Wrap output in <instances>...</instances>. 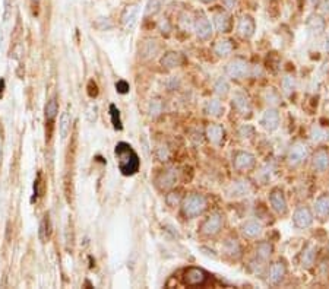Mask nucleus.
<instances>
[{"label":"nucleus","instance_id":"obj_9","mask_svg":"<svg viewBox=\"0 0 329 289\" xmlns=\"http://www.w3.org/2000/svg\"><path fill=\"white\" fill-rule=\"evenodd\" d=\"M269 202L271 206L275 212L278 215H285L288 211V206H287V199H285L284 192L280 189V187H275L269 193Z\"/></svg>","mask_w":329,"mask_h":289},{"label":"nucleus","instance_id":"obj_21","mask_svg":"<svg viewBox=\"0 0 329 289\" xmlns=\"http://www.w3.org/2000/svg\"><path fill=\"white\" fill-rule=\"evenodd\" d=\"M224 136H225V132H224L222 126H219V124H209L208 127H207V138H208L211 143H214L217 146L222 145Z\"/></svg>","mask_w":329,"mask_h":289},{"label":"nucleus","instance_id":"obj_39","mask_svg":"<svg viewBox=\"0 0 329 289\" xmlns=\"http://www.w3.org/2000/svg\"><path fill=\"white\" fill-rule=\"evenodd\" d=\"M48 216H45V219H44L43 222H41V225H40V238L41 240H47L48 238Z\"/></svg>","mask_w":329,"mask_h":289},{"label":"nucleus","instance_id":"obj_5","mask_svg":"<svg viewBox=\"0 0 329 289\" xmlns=\"http://www.w3.org/2000/svg\"><path fill=\"white\" fill-rule=\"evenodd\" d=\"M222 216L218 212H214V214H211L204 221V224L200 226V232L204 234V235L207 237H214L218 234L219 231H221V228H222Z\"/></svg>","mask_w":329,"mask_h":289},{"label":"nucleus","instance_id":"obj_7","mask_svg":"<svg viewBox=\"0 0 329 289\" xmlns=\"http://www.w3.org/2000/svg\"><path fill=\"white\" fill-rule=\"evenodd\" d=\"M208 280V275L204 269L189 268L183 275V282L189 286H202Z\"/></svg>","mask_w":329,"mask_h":289},{"label":"nucleus","instance_id":"obj_47","mask_svg":"<svg viewBox=\"0 0 329 289\" xmlns=\"http://www.w3.org/2000/svg\"><path fill=\"white\" fill-rule=\"evenodd\" d=\"M202 3H205V5H211V3H214V2H217V0H200Z\"/></svg>","mask_w":329,"mask_h":289},{"label":"nucleus","instance_id":"obj_36","mask_svg":"<svg viewBox=\"0 0 329 289\" xmlns=\"http://www.w3.org/2000/svg\"><path fill=\"white\" fill-rule=\"evenodd\" d=\"M110 116H111V123L116 130H121V118H120V111L117 110L116 106H110Z\"/></svg>","mask_w":329,"mask_h":289},{"label":"nucleus","instance_id":"obj_4","mask_svg":"<svg viewBox=\"0 0 329 289\" xmlns=\"http://www.w3.org/2000/svg\"><path fill=\"white\" fill-rule=\"evenodd\" d=\"M193 30H195L197 38H200V40H209L212 37V25L204 12L196 13L195 21H193Z\"/></svg>","mask_w":329,"mask_h":289},{"label":"nucleus","instance_id":"obj_20","mask_svg":"<svg viewBox=\"0 0 329 289\" xmlns=\"http://www.w3.org/2000/svg\"><path fill=\"white\" fill-rule=\"evenodd\" d=\"M160 51V44L154 38H146L141 45V57L145 60L154 59Z\"/></svg>","mask_w":329,"mask_h":289},{"label":"nucleus","instance_id":"obj_34","mask_svg":"<svg viewBox=\"0 0 329 289\" xmlns=\"http://www.w3.org/2000/svg\"><path fill=\"white\" fill-rule=\"evenodd\" d=\"M263 98L268 104H272V106L281 102V95L278 94V91L275 88H268L263 94Z\"/></svg>","mask_w":329,"mask_h":289},{"label":"nucleus","instance_id":"obj_40","mask_svg":"<svg viewBox=\"0 0 329 289\" xmlns=\"http://www.w3.org/2000/svg\"><path fill=\"white\" fill-rule=\"evenodd\" d=\"M325 136H326V133H325V132H323L320 127L312 128V139L315 140V142H319V140L325 139Z\"/></svg>","mask_w":329,"mask_h":289},{"label":"nucleus","instance_id":"obj_37","mask_svg":"<svg viewBox=\"0 0 329 289\" xmlns=\"http://www.w3.org/2000/svg\"><path fill=\"white\" fill-rule=\"evenodd\" d=\"M161 8H163V0H149V3L146 6V11H145V15L146 16L155 15V13L161 11Z\"/></svg>","mask_w":329,"mask_h":289},{"label":"nucleus","instance_id":"obj_27","mask_svg":"<svg viewBox=\"0 0 329 289\" xmlns=\"http://www.w3.org/2000/svg\"><path fill=\"white\" fill-rule=\"evenodd\" d=\"M205 113L211 117H221L224 114V106L219 99H209L205 104Z\"/></svg>","mask_w":329,"mask_h":289},{"label":"nucleus","instance_id":"obj_41","mask_svg":"<svg viewBox=\"0 0 329 289\" xmlns=\"http://www.w3.org/2000/svg\"><path fill=\"white\" fill-rule=\"evenodd\" d=\"M253 133H255V128H253L252 126H249V124L243 126V127L239 130V135H240L241 138H252Z\"/></svg>","mask_w":329,"mask_h":289},{"label":"nucleus","instance_id":"obj_14","mask_svg":"<svg viewBox=\"0 0 329 289\" xmlns=\"http://www.w3.org/2000/svg\"><path fill=\"white\" fill-rule=\"evenodd\" d=\"M261 124H262L263 128H266V130H269V132L276 130L278 126H280V113H278L275 108H268L262 114Z\"/></svg>","mask_w":329,"mask_h":289},{"label":"nucleus","instance_id":"obj_32","mask_svg":"<svg viewBox=\"0 0 329 289\" xmlns=\"http://www.w3.org/2000/svg\"><path fill=\"white\" fill-rule=\"evenodd\" d=\"M163 101L160 98H154L149 101V106H148V113H149V117H158L161 113H163Z\"/></svg>","mask_w":329,"mask_h":289},{"label":"nucleus","instance_id":"obj_2","mask_svg":"<svg viewBox=\"0 0 329 289\" xmlns=\"http://www.w3.org/2000/svg\"><path fill=\"white\" fill-rule=\"evenodd\" d=\"M208 207L207 197L200 193H190L182 202V211L186 218H196L202 215Z\"/></svg>","mask_w":329,"mask_h":289},{"label":"nucleus","instance_id":"obj_8","mask_svg":"<svg viewBox=\"0 0 329 289\" xmlns=\"http://www.w3.org/2000/svg\"><path fill=\"white\" fill-rule=\"evenodd\" d=\"M255 164H256L255 156L250 152H246V150H239L233 156V165L237 171H249L255 167Z\"/></svg>","mask_w":329,"mask_h":289},{"label":"nucleus","instance_id":"obj_48","mask_svg":"<svg viewBox=\"0 0 329 289\" xmlns=\"http://www.w3.org/2000/svg\"><path fill=\"white\" fill-rule=\"evenodd\" d=\"M325 47H326V51L329 53V35H328V38H326V44H325Z\"/></svg>","mask_w":329,"mask_h":289},{"label":"nucleus","instance_id":"obj_29","mask_svg":"<svg viewBox=\"0 0 329 289\" xmlns=\"http://www.w3.org/2000/svg\"><path fill=\"white\" fill-rule=\"evenodd\" d=\"M272 251H274V247L271 243L268 241H262L256 246V257L261 260V261H266L269 260V257L272 256Z\"/></svg>","mask_w":329,"mask_h":289},{"label":"nucleus","instance_id":"obj_26","mask_svg":"<svg viewBox=\"0 0 329 289\" xmlns=\"http://www.w3.org/2000/svg\"><path fill=\"white\" fill-rule=\"evenodd\" d=\"M315 260H316V248L313 246H307L300 256L301 266L305 269H310L315 265Z\"/></svg>","mask_w":329,"mask_h":289},{"label":"nucleus","instance_id":"obj_23","mask_svg":"<svg viewBox=\"0 0 329 289\" xmlns=\"http://www.w3.org/2000/svg\"><path fill=\"white\" fill-rule=\"evenodd\" d=\"M183 63V56L177 51H168L163 56L161 59V64L167 67V69H174V67H179L182 66Z\"/></svg>","mask_w":329,"mask_h":289},{"label":"nucleus","instance_id":"obj_10","mask_svg":"<svg viewBox=\"0 0 329 289\" xmlns=\"http://www.w3.org/2000/svg\"><path fill=\"white\" fill-rule=\"evenodd\" d=\"M293 222L296 225L297 228L300 229H305V228H309L312 222H313V215L310 212V209L306 207V206H300L297 207L296 212L293 215Z\"/></svg>","mask_w":329,"mask_h":289},{"label":"nucleus","instance_id":"obj_43","mask_svg":"<svg viewBox=\"0 0 329 289\" xmlns=\"http://www.w3.org/2000/svg\"><path fill=\"white\" fill-rule=\"evenodd\" d=\"M116 88H117V91H119L120 94H128V92H129V84L124 82V81H119V82L116 84Z\"/></svg>","mask_w":329,"mask_h":289},{"label":"nucleus","instance_id":"obj_16","mask_svg":"<svg viewBox=\"0 0 329 289\" xmlns=\"http://www.w3.org/2000/svg\"><path fill=\"white\" fill-rule=\"evenodd\" d=\"M287 273V268H285L284 261H275L274 265L269 268L268 272V280L271 285H280L285 278Z\"/></svg>","mask_w":329,"mask_h":289},{"label":"nucleus","instance_id":"obj_44","mask_svg":"<svg viewBox=\"0 0 329 289\" xmlns=\"http://www.w3.org/2000/svg\"><path fill=\"white\" fill-rule=\"evenodd\" d=\"M160 31L163 32V34H168V32L171 31V27H170V22L164 19V21L160 22Z\"/></svg>","mask_w":329,"mask_h":289},{"label":"nucleus","instance_id":"obj_22","mask_svg":"<svg viewBox=\"0 0 329 289\" xmlns=\"http://www.w3.org/2000/svg\"><path fill=\"white\" fill-rule=\"evenodd\" d=\"M315 214L320 221H325L329 216V197L328 196H320L318 200L315 202Z\"/></svg>","mask_w":329,"mask_h":289},{"label":"nucleus","instance_id":"obj_13","mask_svg":"<svg viewBox=\"0 0 329 289\" xmlns=\"http://www.w3.org/2000/svg\"><path fill=\"white\" fill-rule=\"evenodd\" d=\"M157 186L161 189V190H170V189H173L175 186V182H177V174H175L174 170H165V171H161L158 174V177H157Z\"/></svg>","mask_w":329,"mask_h":289},{"label":"nucleus","instance_id":"obj_38","mask_svg":"<svg viewBox=\"0 0 329 289\" xmlns=\"http://www.w3.org/2000/svg\"><path fill=\"white\" fill-rule=\"evenodd\" d=\"M283 91H284L285 94H291L293 91H294V88H296V81H294V77L293 76H285L284 79H283Z\"/></svg>","mask_w":329,"mask_h":289},{"label":"nucleus","instance_id":"obj_18","mask_svg":"<svg viewBox=\"0 0 329 289\" xmlns=\"http://www.w3.org/2000/svg\"><path fill=\"white\" fill-rule=\"evenodd\" d=\"M214 23L219 32H230L231 25H233L230 13L224 9H219L218 12L214 13Z\"/></svg>","mask_w":329,"mask_h":289},{"label":"nucleus","instance_id":"obj_31","mask_svg":"<svg viewBox=\"0 0 329 289\" xmlns=\"http://www.w3.org/2000/svg\"><path fill=\"white\" fill-rule=\"evenodd\" d=\"M224 251L227 256L233 257V258H239L241 256V247L237 240H227L224 244Z\"/></svg>","mask_w":329,"mask_h":289},{"label":"nucleus","instance_id":"obj_30","mask_svg":"<svg viewBox=\"0 0 329 289\" xmlns=\"http://www.w3.org/2000/svg\"><path fill=\"white\" fill-rule=\"evenodd\" d=\"M233 48L234 47L230 40H219L218 43L214 45V51L218 57H227L229 54H231Z\"/></svg>","mask_w":329,"mask_h":289},{"label":"nucleus","instance_id":"obj_11","mask_svg":"<svg viewBox=\"0 0 329 289\" xmlns=\"http://www.w3.org/2000/svg\"><path fill=\"white\" fill-rule=\"evenodd\" d=\"M138 13H139V6L138 5L128 6L121 13V23H123V28L128 32L135 28V25L138 22Z\"/></svg>","mask_w":329,"mask_h":289},{"label":"nucleus","instance_id":"obj_35","mask_svg":"<svg viewBox=\"0 0 329 289\" xmlns=\"http://www.w3.org/2000/svg\"><path fill=\"white\" fill-rule=\"evenodd\" d=\"M214 89H215V92H217L219 96H224L229 94L230 85H229V82H227L224 77H219L218 81L215 82V85H214Z\"/></svg>","mask_w":329,"mask_h":289},{"label":"nucleus","instance_id":"obj_15","mask_svg":"<svg viewBox=\"0 0 329 289\" xmlns=\"http://www.w3.org/2000/svg\"><path fill=\"white\" fill-rule=\"evenodd\" d=\"M312 165L316 171H326L329 168V149L326 148H319L312 160Z\"/></svg>","mask_w":329,"mask_h":289},{"label":"nucleus","instance_id":"obj_46","mask_svg":"<svg viewBox=\"0 0 329 289\" xmlns=\"http://www.w3.org/2000/svg\"><path fill=\"white\" fill-rule=\"evenodd\" d=\"M222 5H224V8H227L229 11H231L236 6V0H222Z\"/></svg>","mask_w":329,"mask_h":289},{"label":"nucleus","instance_id":"obj_1","mask_svg":"<svg viewBox=\"0 0 329 289\" xmlns=\"http://www.w3.org/2000/svg\"><path fill=\"white\" fill-rule=\"evenodd\" d=\"M116 158H117V164H119V170L123 175H133L139 170L141 161L139 156L136 155V152L133 150L129 143L126 142H120L116 145Z\"/></svg>","mask_w":329,"mask_h":289},{"label":"nucleus","instance_id":"obj_45","mask_svg":"<svg viewBox=\"0 0 329 289\" xmlns=\"http://www.w3.org/2000/svg\"><path fill=\"white\" fill-rule=\"evenodd\" d=\"M5 8H6V11H5V21H8L9 19V16H11V0H6V3H5Z\"/></svg>","mask_w":329,"mask_h":289},{"label":"nucleus","instance_id":"obj_25","mask_svg":"<svg viewBox=\"0 0 329 289\" xmlns=\"http://www.w3.org/2000/svg\"><path fill=\"white\" fill-rule=\"evenodd\" d=\"M250 192V186L247 181H234L230 186V189L227 190L230 197H241V196H247V193Z\"/></svg>","mask_w":329,"mask_h":289},{"label":"nucleus","instance_id":"obj_28","mask_svg":"<svg viewBox=\"0 0 329 289\" xmlns=\"http://www.w3.org/2000/svg\"><path fill=\"white\" fill-rule=\"evenodd\" d=\"M70 124H72V116L70 113L66 110L62 113L60 116V120H59V130H60V138L62 139H66L69 132H70Z\"/></svg>","mask_w":329,"mask_h":289},{"label":"nucleus","instance_id":"obj_19","mask_svg":"<svg viewBox=\"0 0 329 289\" xmlns=\"http://www.w3.org/2000/svg\"><path fill=\"white\" fill-rule=\"evenodd\" d=\"M263 226L259 221L256 219H249L241 225V234L247 238H258L262 234Z\"/></svg>","mask_w":329,"mask_h":289},{"label":"nucleus","instance_id":"obj_49","mask_svg":"<svg viewBox=\"0 0 329 289\" xmlns=\"http://www.w3.org/2000/svg\"><path fill=\"white\" fill-rule=\"evenodd\" d=\"M309 2H310V5H312V6H315V5L318 3L319 0H309Z\"/></svg>","mask_w":329,"mask_h":289},{"label":"nucleus","instance_id":"obj_33","mask_svg":"<svg viewBox=\"0 0 329 289\" xmlns=\"http://www.w3.org/2000/svg\"><path fill=\"white\" fill-rule=\"evenodd\" d=\"M57 113H59V106H57L56 98L48 99L47 104H45V118H47L48 121H53L56 116H57Z\"/></svg>","mask_w":329,"mask_h":289},{"label":"nucleus","instance_id":"obj_3","mask_svg":"<svg viewBox=\"0 0 329 289\" xmlns=\"http://www.w3.org/2000/svg\"><path fill=\"white\" fill-rule=\"evenodd\" d=\"M225 72L233 79H244V77L250 75V66L244 59L237 57V59L231 60L230 63L227 64Z\"/></svg>","mask_w":329,"mask_h":289},{"label":"nucleus","instance_id":"obj_6","mask_svg":"<svg viewBox=\"0 0 329 289\" xmlns=\"http://www.w3.org/2000/svg\"><path fill=\"white\" fill-rule=\"evenodd\" d=\"M307 155H309V149H307V146L303 143V142H297L294 143L290 150H288V153H287V162H288V165H291V167H297V165H300L303 161L306 160Z\"/></svg>","mask_w":329,"mask_h":289},{"label":"nucleus","instance_id":"obj_17","mask_svg":"<svg viewBox=\"0 0 329 289\" xmlns=\"http://www.w3.org/2000/svg\"><path fill=\"white\" fill-rule=\"evenodd\" d=\"M233 107L236 108L241 116H250L252 106L249 101V96L243 92H236L233 96Z\"/></svg>","mask_w":329,"mask_h":289},{"label":"nucleus","instance_id":"obj_42","mask_svg":"<svg viewBox=\"0 0 329 289\" xmlns=\"http://www.w3.org/2000/svg\"><path fill=\"white\" fill-rule=\"evenodd\" d=\"M157 155H158V160L160 161H167V158L170 156L168 148H167V146H160V148L157 149Z\"/></svg>","mask_w":329,"mask_h":289},{"label":"nucleus","instance_id":"obj_12","mask_svg":"<svg viewBox=\"0 0 329 289\" xmlns=\"http://www.w3.org/2000/svg\"><path fill=\"white\" fill-rule=\"evenodd\" d=\"M256 31V22L250 15H243L237 25V32L243 38H252Z\"/></svg>","mask_w":329,"mask_h":289},{"label":"nucleus","instance_id":"obj_24","mask_svg":"<svg viewBox=\"0 0 329 289\" xmlns=\"http://www.w3.org/2000/svg\"><path fill=\"white\" fill-rule=\"evenodd\" d=\"M306 27L310 34L319 35V34H322V31L325 30V21L319 15H310L306 22Z\"/></svg>","mask_w":329,"mask_h":289}]
</instances>
